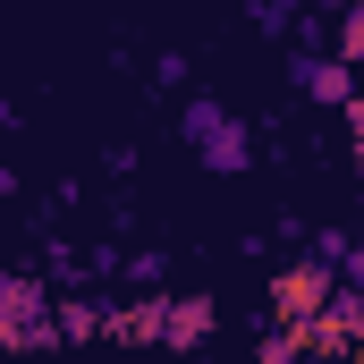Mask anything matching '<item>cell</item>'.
<instances>
[{
    "label": "cell",
    "instance_id": "6da1fadb",
    "mask_svg": "<svg viewBox=\"0 0 364 364\" xmlns=\"http://www.w3.org/2000/svg\"><path fill=\"white\" fill-rule=\"evenodd\" d=\"M186 136H195V153H203L212 170H246V153H255L246 127H237L220 102H195V110H186Z\"/></svg>",
    "mask_w": 364,
    "mask_h": 364
},
{
    "label": "cell",
    "instance_id": "7a4b0ae2",
    "mask_svg": "<svg viewBox=\"0 0 364 364\" xmlns=\"http://www.w3.org/2000/svg\"><path fill=\"white\" fill-rule=\"evenodd\" d=\"M296 85L314 93V102H348V68H331V60H305V68H296Z\"/></svg>",
    "mask_w": 364,
    "mask_h": 364
},
{
    "label": "cell",
    "instance_id": "3957f363",
    "mask_svg": "<svg viewBox=\"0 0 364 364\" xmlns=\"http://www.w3.org/2000/svg\"><path fill=\"white\" fill-rule=\"evenodd\" d=\"M279 305H288V314H314V305H322V272H288L279 279Z\"/></svg>",
    "mask_w": 364,
    "mask_h": 364
},
{
    "label": "cell",
    "instance_id": "277c9868",
    "mask_svg": "<svg viewBox=\"0 0 364 364\" xmlns=\"http://www.w3.org/2000/svg\"><path fill=\"white\" fill-rule=\"evenodd\" d=\"M9 339H34V288L9 279Z\"/></svg>",
    "mask_w": 364,
    "mask_h": 364
},
{
    "label": "cell",
    "instance_id": "5b68a950",
    "mask_svg": "<svg viewBox=\"0 0 364 364\" xmlns=\"http://www.w3.org/2000/svg\"><path fill=\"white\" fill-rule=\"evenodd\" d=\"M339 43H348V60H364V0L348 9V34H339Z\"/></svg>",
    "mask_w": 364,
    "mask_h": 364
}]
</instances>
